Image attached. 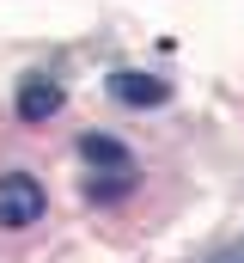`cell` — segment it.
<instances>
[{
    "instance_id": "cell-1",
    "label": "cell",
    "mask_w": 244,
    "mask_h": 263,
    "mask_svg": "<svg viewBox=\"0 0 244 263\" xmlns=\"http://www.w3.org/2000/svg\"><path fill=\"white\" fill-rule=\"evenodd\" d=\"M43 208H49V196H43V184H37L31 172H6V178H0V233L37 227Z\"/></svg>"
},
{
    "instance_id": "cell-2",
    "label": "cell",
    "mask_w": 244,
    "mask_h": 263,
    "mask_svg": "<svg viewBox=\"0 0 244 263\" xmlns=\"http://www.w3.org/2000/svg\"><path fill=\"white\" fill-rule=\"evenodd\" d=\"M61 104H67V86L55 73H25L18 80V123H49Z\"/></svg>"
},
{
    "instance_id": "cell-3",
    "label": "cell",
    "mask_w": 244,
    "mask_h": 263,
    "mask_svg": "<svg viewBox=\"0 0 244 263\" xmlns=\"http://www.w3.org/2000/svg\"><path fill=\"white\" fill-rule=\"evenodd\" d=\"M110 98H116V104H134V110H147V104H165V98H171V80L140 73V67H116V73H110Z\"/></svg>"
},
{
    "instance_id": "cell-4",
    "label": "cell",
    "mask_w": 244,
    "mask_h": 263,
    "mask_svg": "<svg viewBox=\"0 0 244 263\" xmlns=\"http://www.w3.org/2000/svg\"><path fill=\"white\" fill-rule=\"evenodd\" d=\"M79 159H86L92 172H116V165H134V159H128V147H122L116 135H79Z\"/></svg>"
},
{
    "instance_id": "cell-5",
    "label": "cell",
    "mask_w": 244,
    "mask_h": 263,
    "mask_svg": "<svg viewBox=\"0 0 244 263\" xmlns=\"http://www.w3.org/2000/svg\"><path fill=\"white\" fill-rule=\"evenodd\" d=\"M134 178H140L134 165H116V172H92V178H86V196H92V202H116V196H128V190H134Z\"/></svg>"
}]
</instances>
